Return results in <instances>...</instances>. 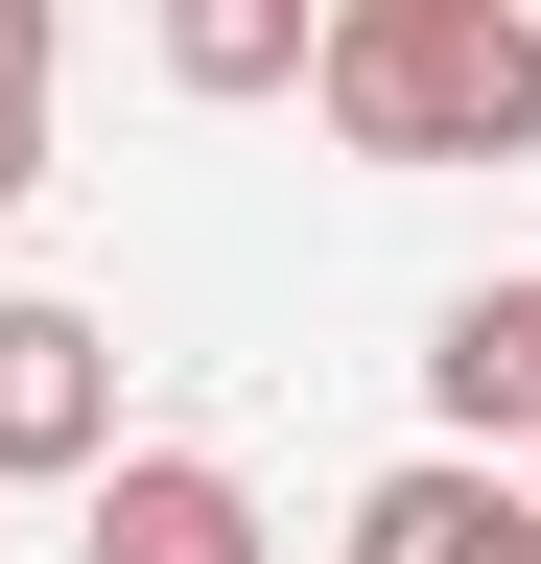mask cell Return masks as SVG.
I'll return each instance as SVG.
<instances>
[{
	"instance_id": "52a82bcc",
	"label": "cell",
	"mask_w": 541,
	"mask_h": 564,
	"mask_svg": "<svg viewBox=\"0 0 541 564\" xmlns=\"http://www.w3.org/2000/svg\"><path fill=\"white\" fill-rule=\"evenodd\" d=\"M47 70H72V0H0V212L47 188Z\"/></svg>"
},
{
	"instance_id": "277c9868",
	"label": "cell",
	"mask_w": 541,
	"mask_h": 564,
	"mask_svg": "<svg viewBox=\"0 0 541 564\" xmlns=\"http://www.w3.org/2000/svg\"><path fill=\"white\" fill-rule=\"evenodd\" d=\"M329 564H541V470L518 447H400Z\"/></svg>"
},
{
	"instance_id": "7a4b0ae2",
	"label": "cell",
	"mask_w": 541,
	"mask_h": 564,
	"mask_svg": "<svg viewBox=\"0 0 541 564\" xmlns=\"http://www.w3.org/2000/svg\"><path fill=\"white\" fill-rule=\"evenodd\" d=\"M72 564H283V518L213 447H95L72 470Z\"/></svg>"
},
{
	"instance_id": "ba28073f",
	"label": "cell",
	"mask_w": 541,
	"mask_h": 564,
	"mask_svg": "<svg viewBox=\"0 0 541 564\" xmlns=\"http://www.w3.org/2000/svg\"><path fill=\"white\" fill-rule=\"evenodd\" d=\"M518 470H541V423H518Z\"/></svg>"
},
{
	"instance_id": "8992f818",
	"label": "cell",
	"mask_w": 541,
	"mask_h": 564,
	"mask_svg": "<svg viewBox=\"0 0 541 564\" xmlns=\"http://www.w3.org/2000/svg\"><path fill=\"white\" fill-rule=\"evenodd\" d=\"M329 0H165V95H306Z\"/></svg>"
},
{
	"instance_id": "3957f363",
	"label": "cell",
	"mask_w": 541,
	"mask_h": 564,
	"mask_svg": "<svg viewBox=\"0 0 541 564\" xmlns=\"http://www.w3.org/2000/svg\"><path fill=\"white\" fill-rule=\"evenodd\" d=\"M95 447H118V329L24 282V306H0V494H72Z\"/></svg>"
},
{
	"instance_id": "6da1fadb",
	"label": "cell",
	"mask_w": 541,
	"mask_h": 564,
	"mask_svg": "<svg viewBox=\"0 0 541 564\" xmlns=\"http://www.w3.org/2000/svg\"><path fill=\"white\" fill-rule=\"evenodd\" d=\"M306 118L354 165H541V0H329Z\"/></svg>"
},
{
	"instance_id": "5b68a950",
	"label": "cell",
	"mask_w": 541,
	"mask_h": 564,
	"mask_svg": "<svg viewBox=\"0 0 541 564\" xmlns=\"http://www.w3.org/2000/svg\"><path fill=\"white\" fill-rule=\"evenodd\" d=\"M424 400H447V447H518L541 423V282H470L424 329Z\"/></svg>"
}]
</instances>
